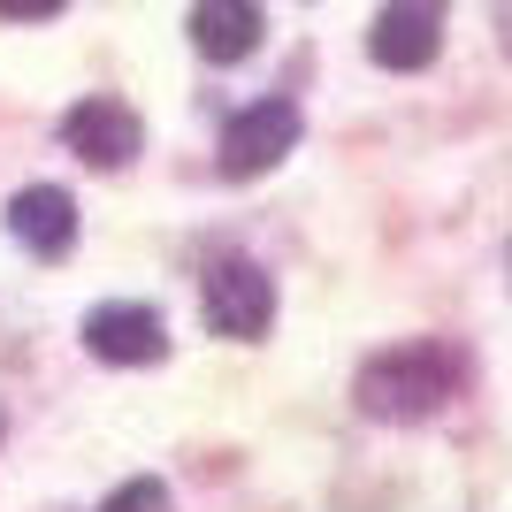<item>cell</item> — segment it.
<instances>
[{
    "mask_svg": "<svg viewBox=\"0 0 512 512\" xmlns=\"http://www.w3.org/2000/svg\"><path fill=\"white\" fill-rule=\"evenodd\" d=\"M436 16H428L421 0H398V8H383V16H375V31H367V54H375V62L383 69H428L436 62Z\"/></svg>",
    "mask_w": 512,
    "mask_h": 512,
    "instance_id": "obj_7",
    "label": "cell"
},
{
    "mask_svg": "<svg viewBox=\"0 0 512 512\" xmlns=\"http://www.w3.org/2000/svg\"><path fill=\"white\" fill-rule=\"evenodd\" d=\"M0 16L8 23H46V16H62V0H0Z\"/></svg>",
    "mask_w": 512,
    "mask_h": 512,
    "instance_id": "obj_10",
    "label": "cell"
},
{
    "mask_svg": "<svg viewBox=\"0 0 512 512\" xmlns=\"http://www.w3.org/2000/svg\"><path fill=\"white\" fill-rule=\"evenodd\" d=\"M192 46L207 62H245L260 46V8L253 0H192Z\"/></svg>",
    "mask_w": 512,
    "mask_h": 512,
    "instance_id": "obj_8",
    "label": "cell"
},
{
    "mask_svg": "<svg viewBox=\"0 0 512 512\" xmlns=\"http://www.w3.org/2000/svg\"><path fill=\"white\" fill-rule=\"evenodd\" d=\"M8 230L39 260H62L69 245H77V199H69L62 184H31V192L8 199Z\"/></svg>",
    "mask_w": 512,
    "mask_h": 512,
    "instance_id": "obj_6",
    "label": "cell"
},
{
    "mask_svg": "<svg viewBox=\"0 0 512 512\" xmlns=\"http://www.w3.org/2000/svg\"><path fill=\"white\" fill-rule=\"evenodd\" d=\"M199 314H207L214 337L253 344V337H268V321H276V283H268V268H253V260H222V268H207Z\"/></svg>",
    "mask_w": 512,
    "mask_h": 512,
    "instance_id": "obj_2",
    "label": "cell"
},
{
    "mask_svg": "<svg viewBox=\"0 0 512 512\" xmlns=\"http://www.w3.org/2000/svg\"><path fill=\"white\" fill-rule=\"evenodd\" d=\"M299 146V107L291 100H253V107H237L230 130H222V176H268L283 161V153Z\"/></svg>",
    "mask_w": 512,
    "mask_h": 512,
    "instance_id": "obj_3",
    "label": "cell"
},
{
    "mask_svg": "<svg viewBox=\"0 0 512 512\" xmlns=\"http://www.w3.org/2000/svg\"><path fill=\"white\" fill-rule=\"evenodd\" d=\"M62 146L92 169H123L130 153H138V115L123 100H77L62 115Z\"/></svg>",
    "mask_w": 512,
    "mask_h": 512,
    "instance_id": "obj_5",
    "label": "cell"
},
{
    "mask_svg": "<svg viewBox=\"0 0 512 512\" xmlns=\"http://www.w3.org/2000/svg\"><path fill=\"white\" fill-rule=\"evenodd\" d=\"M85 352L107 367H153L161 352H169V329H161V314L138 299H115V306H92L85 314Z\"/></svg>",
    "mask_w": 512,
    "mask_h": 512,
    "instance_id": "obj_4",
    "label": "cell"
},
{
    "mask_svg": "<svg viewBox=\"0 0 512 512\" xmlns=\"http://www.w3.org/2000/svg\"><path fill=\"white\" fill-rule=\"evenodd\" d=\"M451 383H459V360L444 344H398L360 367V406L375 421H428L451 398Z\"/></svg>",
    "mask_w": 512,
    "mask_h": 512,
    "instance_id": "obj_1",
    "label": "cell"
},
{
    "mask_svg": "<svg viewBox=\"0 0 512 512\" xmlns=\"http://www.w3.org/2000/svg\"><path fill=\"white\" fill-rule=\"evenodd\" d=\"M100 512H169V482H153V474H138V482H123V490L107 497Z\"/></svg>",
    "mask_w": 512,
    "mask_h": 512,
    "instance_id": "obj_9",
    "label": "cell"
}]
</instances>
